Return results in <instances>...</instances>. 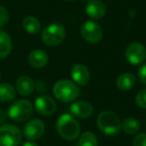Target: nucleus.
Instances as JSON below:
<instances>
[{
  "mask_svg": "<svg viewBox=\"0 0 146 146\" xmlns=\"http://www.w3.org/2000/svg\"><path fill=\"white\" fill-rule=\"evenodd\" d=\"M53 94L57 100L64 103L72 102L79 96L80 89L77 84L67 79L58 80L53 86Z\"/></svg>",
  "mask_w": 146,
  "mask_h": 146,
  "instance_id": "3",
  "label": "nucleus"
},
{
  "mask_svg": "<svg viewBox=\"0 0 146 146\" xmlns=\"http://www.w3.org/2000/svg\"><path fill=\"white\" fill-rule=\"evenodd\" d=\"M121 120L115 112L104 110L97 116V126L105 135H116L121 131Z\"/></svg>",
  "mask_w": 146,
  "mask_h": 146,
  "instance_id": "2",
  "label": "nucleus"
},
{
  "mask_svg": "<svg viewBox=\"0 0 146 146\" xmlns=\"http://www.w3.org/2000/svg\"><path fill=\"white\" fill-rule=\"evenodd\" d=\"M28 62L33 68H43L46 66L47 62H48V55L42 49H35L29 53Z\"/></svg>",
  "mask_w": 146,
  "mask_h": 146,
  "instance_id": "15",
  "label": "nucleus"
},
{
  "mask_svg": "<svg viewBox=\"0 0 146 146\" xmlns=\"http://www.w3.org/2000/svg\"><path fill=\"white\" fill-rule=\"evenodd\" d=\"M125 58L132 65H139L146 59V47L140 42H133L125 49Z\"/></svg>",
  "mask_w": 146,
  "mask_h": 146,
  "instance_id": "8",
  "label": "nucleus"
},
{
  "mask_svg": "<svg viewBox=\"0 0 146 146\" xmlns=\"http://www.w3.org/2000/svg\"><path fill=\"white\" fill-rule=\"evenodd\" d=\"M78 146H98L97 136L93 132H84L80 135L78 140Z\"/></svg>",
  "mask_w": 146,
  "mask_h": 146,
  "instance_id": "21",
  "label": "nucleus"
},
{
  "mask_svg": "<svg viewBox=\"0 0 146 146\" xmlns=\"http://www.w3.org/2000/svg\"><path fill=\"white\" fill-rule=\"evenodd\" d=\"M7 116H8L7 115V112L4 109H2V108H0V124H2L6 120Z\"/></svg>",
  "mask_w": 146,
  "mask_h": 146,
  "instance_id": "26",
  "label": "nucleus"
},
{
  "mask_svg": "<svg viewBox=\"0 0 146 146\" xmlns=\"http://www.w3.org/2000/svg\"><path fill=\"white\" fill-rule=\"evenodd\" d=\"M24 30L29 34H38L41 30V24L35 16H26L22 21Z\"/></svg>",
  "mask_w": 146,
  "mask_h": 146,
  "instance_id": "18",
  "label": "nucleus"
},
{
  "mask_svg": "<svg viewBox=\"0 0 146 146\" xmlns=\"http://www.w3.org/2000/svg\"><path fill=\"white\" fill-rule=\"evenodd\" d=\"M133 146H146V133L141 132L135 135L133 138Z\"/></svg>",
  "mask_w": 146,
  "mask_h": 146,
  "instance_id": "24",
  "label": "nucleus"
},
{
  "mask_svg": "<svg viewBox=\"0 0 146 146\" xmlns=\"http://www.w3.org/2000/svg\"><path fill=\"white\" fill-rule=\"evenodd\" d=\"M56 130L58 134L65 140L72 141L80 135V125L74 116L64 113L59 116L56 121Z\"/></svg>",
  "mask_w": 146,
  "mask_h": 146,
  "instance_id": "1",
  "label": "nucleus"
},
{
  "mask_svg": "<svg viewBox=\"0 0 146 146\" xmlns=\"http://www.w3.org/2000/svg\"><path fill=\"white\" fill-rule=\"evenodd\" d=\"M9 12L4 6L0 5V27H3L8 23L9 21Z\"/></svg>",
  "mask_w": 146,
  "mask_h": 146,
  "instance_id": "23",
  "label": "nucleus"
},
{
  "mask_svg": "<svg viewBox=\"0 0 146 146\" xmlns=\"http://www.w3.org/2000/svg\"><path fill=\"white\" fill-rule=\"evenodd\" d=\"M15 89H16V91L18 92L20 95L29 96L34 91L35 83L31 77L23 75V76H20V77L16 80Z\"/></svg>",
  "mask_w": 146,
  "mask_h": 146,
  "instance_id": "14",
  "label": "nucleus"
},
{
  "mask_svg": "<svg viewBox=\"0 0 146 146\" xmlns=\"http://www.w3.org/2000/svg\"><path fill=\"white\" fill-rule=\"evenodd\" d=\"M86 14L92 19H101L106 14V5L101 0H90L86 5Z\"/></svg>",
  "mask_w": 146,
  "mask_h": 146,
  "instance_id": "13",
  "label": "nucleus"
},
{
  "mask_svg": "<svg viewBox=\"0 0 146 146\" xmlns=\"http://www.w3.org/2000/svg\"><path fill=\"white\" fill-rule=\"evenodd\" d=\"M16 96V89L10 83H0V101L10 102Z\"/></svg>",
  "mask_w": 146,
  "mask_h": 146,
  "instance_id": "19",
  "label": "nucleus"
},
{
  "mask_svg": "<svg viewBox=\"0 0 146 146\" xmlns=\"http://www.w3.org/2000/svg\"><path fill=\"white\" fill-rule=\"evenodd\" d=\"M65 1H69V2H71V1H74V0H65Z\"/></svg>",
  "mask_w": 146,
  "mask_h": 146,
  "instance_id": "28",
  "label": "nucleus"
},
{
  "mask_svg": "<svg viewBox=\"0 0 146 146\" xmlns=\"http://www.w3.org/2000/svg\"><path fill=\"white\" fill-rule=\"evenodd\" d=\"M136 83V77L134 74L129 72L122 73L116 79V86L121 91H128L134 87Z\"/></svg>",
  "mask_w": 146,
  "mask_h": 146,
  "instance_id": "16",
  "label": "nucleus"
},
{
  "mask_svg": "<svg viewBox=\"0 0 146 146\" xmlns=\"http://www.w3.org/2000/svg\"><path fill=\"white\" fill-rule=\"evenodd\" d=\"M0 78H1V73H0Z\"/></svg>",
  "mask_w": 146,
  "mask_h": 146,
  "instance_id": "29",
  "label": "nucleus"
},
{
  "mask_svg": "<svg viewBox=\"0 0 146 146\" xmlns=\"http://www.w3.org/2000/svg\"><path fill=\"white\" fill-rule=\"evenodd\" d=\"M135 102L137 104V106H139L140 108L146 109V88L141 89L136 94Z\"/></svg>",
  "mask_w": 146,
  "mask_h": 146,
  "instance_id": "22",
  "label": "nucleus"
},
{
  "mask_svg": "<svg viewBox=\"0 0 146 146\" xmlns=\"http://www.w3.org/2000/svg\"><path fill=\"white\" fill-rule=\"evenodd\" d=\"M65 36H66L65 28L59 23L48 25L41 33V39L43 43L50 47L59 45L64 40Z\"/></svg>",
  "mask_w": 146,
  "mask_h": 146,
  "instance_id": "5",
  "label": "nucleus"
},
{
  "mask_svg": "<svg viewBox=\"0 0 146 146\" xmlns=\"http://www.w3.org/2000/svg\"><path fill=\"white\" fill-rule=\"evenodd\" d=\"M140 128V123L136 118L134 117H127L123 120L121 124V130H123L128 135H133L137 133Z\"/></svg>",
  "mask_w": 146,
  "mask_h": 146,
  "instance_id": "20",
  "label": "nucleus"
},
{
  "mask_svg": "<svg viewBox=\"0 0 146 146\" xmlns=\"http://www.w3.org/2000/svg\"><path fill=\"white\" fill-rule=\"evenodd\" d=\"M12 50V41L7 32L0 29V59H3L10 54Z\"/></svg>",
  "mask_w": 146,
  "mask_h": 146,
  "instance_id": "17",
  "label": "nucleus"
},
{
  "mask_svg": "<svg viewBox=\"0 0 146 146\" xmlns=\"http://www.w3.org/2000/svg\"><path fill=\"white\" fill-rule=\"evenodd\" d=\"M70 112L78 118H88L93 114V107L87 101H75L70 105Z\"/></svg>",
  "mask_w": 146,
  "mask_h": 146,
  "instance_id": "12",
  "label": "nucleus"
},
{
  "mask_svg": "<svg viewBox=\"0 0 146 146\" xmlns=\"http://www.w3.org/2000/svg\"><path fill=\"white\" fill-rule=\"evenodd\" d=\"M138 77H139V80L142 83L146 84V63L141 65V67L138 70Z\"/></svg>",
  "mask_w": 146,
  "mask_h": 146,
  "instance_id": "25",
  "label": "nucleus"
},
{
  "mask_svg": "<svg viewBox=\"0 0 146 146\" xmlns=\"http://www.w3.org/2000/svg\"><path fill=\"white\" fill-rule=\"evenodd\" d=\"M45 131V124L42 120L35 118L31 119L24 125L23 134L30 141H34L42 137Z\"/></svg>",
  "mask_w": 146,
  "mask_h": 146,
  "instance_id": "9",
  "label": "nucleus"
},
{
  "mask_svg": "<svg viewBox=\"0 0 146 146\" xmlns=\"http://www.w3.org/2000/svg\"><path fill=\"white\" fill-rule=\"evenodd\" d=\"M33 114V105L26 99H19L13 102L7 110V115L15 122L27 121Z\"/></svg>",
  "mask_w": 146,
  "mask_h": 146,
  "instance_id": "4",
  "label": "nucleus"
},
{
  "mask_svg": "<svg viewBox=\"0 0 146 146\" xmlns=\"http://www.w3.org/2000/svg\"><path fill=\"white\" fill-rule=\"evenodd\" d=\"M35 108L37 112L43 116H50L55 113L57 105L51 96L43 94L35 99Z\"/></svg>",
  "mask_w": 146,
  "mask_h": 146,
  "instance_id": "10",
  "label": "nucleus"
},
{
  "mask_svg": "<svg viewBox=\"0 0 146 146\" xmlns=\"http://www.w3.org/2000/svg\"><path fill=\"white\" fill-rule=\"evenodd\" d=\"M71 76L75 84L79 86H85L90 79L89 69L84 64L77 63L71 69Z\"/></svg>",
  "mask_w": 146,
  "mask_h": 146,
  "instance_id": "11",
  "label": "nucleus"
},
{
  "mask_svg": "<svg viewBox=\"0 0 146 146\" xmlns=\"http://www.w3.org/2000/svg\"><path fill=\"white\" fill-rule=\"evenodd\" d=\"M21 146H38V144H36L33 141H27V142H25V143H23Z\"/></svg>",
  "mask_w": 146,
  "mask_h": 146,
  "instance_id": "27",
  "label": "nucleus"
},
{
  "mask_svg": "<svg viewBox=\"0 0 146 146\" xmlns=\"http://www.w3.org/2000/svg\"><path fill=\"white\" fill-rule=\"evenodd\" d=\"M81 35L85 41L91 44L100 42L103 36V30L98 23L94 21H86L81 26Z\"/></svg>",
  "mask_w": 146,
  "mask_h": 146,
  "instance_id": "7",
  "label": "nucleus"
},
{
  "mask_svg": "<svg viewBox=\"0 0 146 146\" xmlns=\"http://www.w3.org/2000/svg\"><path fill=\"white\" fill-rule=\"evenodd\" d=\"M22 140V132L17 126L4 124L0 126V146H17Z\"/></svg>",
  "mask_w": 146,
  "mask_h": 146,
  "instance_id": "6",
  "label": "nucleus"
}]
</instances>
